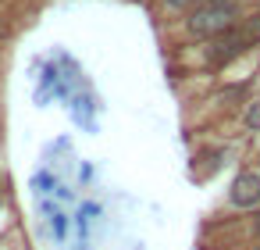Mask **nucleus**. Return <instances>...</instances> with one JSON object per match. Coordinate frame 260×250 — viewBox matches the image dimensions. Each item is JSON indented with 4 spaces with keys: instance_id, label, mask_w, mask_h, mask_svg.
Returning <instances> with one entry per match:
<instances>
[{
    "instance_id": "nucleus-1",
    "label": "nucleus",
    "mask_w": 260,
    "mask_h": 250,
    "mask_svg": "<svg viewBox=\"0 0 260 250\" xmlns=\"http://www.w3.org/2000/svg\"><path fill=\"white\" fill-rule=\"evenodd\" d=\"M235 22H239V0H196L192 15L185 18V29L196 40H214Z\"/></svg>"
},
{
    "instance_id": "nucleus-2",
    "label": "nucleus",
    "mask_w": 260,
    "mask_h": 250,
    "mask_svg": "<svg viewBox=\"0 0 260 250\" xmlns=\"http://www.w3.org/2000/svg\"><path fill=\"white\" fill-rule=\"evenodd\" d=\"M253 43H260V15H253L246 22H235L232 29H224L221 36H214L210 40V50H207V61L214 68H221L232 58H239L242 50H249Z\"/></svg>"
},
{
    "instance_id": "nucleus-3",
    "label": "nucleus",
    "mask_w": 260,
    "mask_h": 250,
    "mask_svg": "<svg viewBox=\"0 0 260 250\" xmlns=\"http://www.w3.org/2000/svg\"><path fill=\"white\" fill-rule=\"evenodd\" d=\"M228 200H232L235 207H256V204H260V175H256V172H239V175L232 179Z\"/></svg>"
},
{
    "instance_id": "nucleus-4",
    "label": "nucleus",
    "mask_w": 260,
    "mask_h": 250,
    "mask_svg": "<svg viewBox=\"0 0 260 250\" xmlns=\"http://www.w3.org/2000/svg\"><path fill=\"white\" fill-rule=\"evenodd\" d=\"M246 125L260 132V100H253V104H249V111H246Z\"/></svg>"
},
{
    "instance_id": "nucleus-5",
    "label": "nucleus",
    "mask_w": 260,
    "mask_h": 250,
    "mask_svg": "<svg viewBox=\"0 0 260 250\" xmlns=\"http://www.w3.org/2000/svg\"><path fill=\"white\" fill-rule=\"evenodd\" d=\"M168 8H175V11H182V8H189V4H196V0H164Z\"/></svg>"
},
{
    "instance_id": "nucleus-6",
    "label": "nucleus",
    "mask_w": 260,
    "mask_h": 250,
    "mask_svg": "<svg viewBox=\"0 0 260 250\" xmlns=\"http://www.w3.org/2000/svg\"><path fill=\"white\" fill-rule=\"evenodd\" d=\"M256 232H260V221H256Z\"/></svg>"
},
{
    "instance_id": "nucleus-7",
    "label": "nucleus",
    "mask_w": 260,
    "mask_h": 250,
    "mask_svg": "<svg viewBox=\"0 0 260 250\" xmlns=\"http://www.w3.org/2000/svg\"><path fill=\"white\" fill-rule=\"evenodd\" d=\"M0 200H4V197H0Z\"/></svg>"
},
{
    "instance_id": "nucleus-8",
    "label": "nucleus",
    "mask_w": 260,
    "mask_h": 250,
    "mask_svg": "<svg viewBox=\"0 0 260 250\" xmlns=\"http://www.w3.org/2000/svg\"><path fill=\"white\" fill-rule=\"evenodd\" d=\"M256 250H260V246H256Z\"/></svg>"
}]
</instances>
